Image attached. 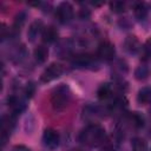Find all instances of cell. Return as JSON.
I'll list each match as a JSON object with an SVG mask.
<instances>
[{
    "instance_id": "6da1fadb",
    "label": "cell",
    "mask_w": 151,
    "mask_h": 151,
    "mask_svg": "<svg viewBox=\"0 0 151 151\" xmlns=\"http://www.w3.org/2000/svg\"><path fill=\"white\" fill-rule=\"evenodd\" d=\"M106 139L105 129L98 124L88 125L83 132L80 133V140L88 146H97L99 147L100 144Z\"/></svg>"
},
{
    "instance_id": "7a4b0ae2",
    "label": "cell",
    "mask_w": 151,
    "mask_h": 151,
    "mask_svg": "<svg viewBox=\"0 0 151 151\" xmlns=\"http://www.w3.org/2000/svg\"><path fill=\"white\" fill-rule=\"evenodd\" d=\"M70 99H71L70 87L66 84L58 85L52 91V94H51V104L53 110L57 112L65 110L70 103Z\"/></svg>"
},
{
    "instance_id": "3957f363",
    "label": "cell",
    "mask_w": 151,
    "mask_h": 151,
    "mask_svg": "<svg viewBox=\"0 0 151 151\" xmlns=\"http://www.w3.org/2000/svg\"><path fill=\"white\" fill-rule=\"evenodd\" d=\"M55 15L58 18V20L63 24H66L68 21L72 20L73 18V7L70 2H61L59 4V6L57 7L55 11Z\"/></svg>"
},
{
    "instance_id": "277c9868",
    "label": "cell",
    "mask_w": 151,
    "mask_h": 151,
    "mask_svg": "<svg viewBox=\"0 0 151 151\" xmlns=\"http://www.w3.org/2000/svg\"><path fill=\"white\" fill-rule=\"evenodd\" d=\"M61 73H63V67L59 64L53 63L45 68V71L41 73L40 79L42 83H50V81L59 78L61 76Z\"/></svg>"
},
{
    "instance_id": "5b68a950",
    "label": "cell",
    "mask_w": 151,
    "mask_h": 151,
    "mask_svg": "<svg viewBox=\"0 0 151 151\" xmlns=\"http://www.w3.org/2000/svg\"><path fill=\"white\" fill-rule=\"evenodd\" d=\"M116 54V48L114 45L110 41H103L99 46H98V57L103 60L110 61L114 58Z\"/></svg>"
},
{
    "instance_id": "8992f818",
    "label": "cell",
    "mask_w": 151,
    "mask_h": 151,
    "mask_svg": "<svg viewBox=\"0 0 151 151\" xmlns=\"http://www.w3.org/2000/svg\"><path fill=\"white\" fill-rule=\"evenodd\" d=\"M44 145L48 149H55L59 145V134L53 129H46L42 134Z\"/></svg>"
},
{
    "instance_id": "52a82bcc",
    "label": "cell",
    "mask_w": 151,
    "mask_h": 151,
    "mask_svg": "<svg viewBox=\"0 0 151 151\" xmlns=\"http://www.w3.org/2000/svg\"><path fill=\"white\" fill-rule=\"evenodd\" d=\"M140 42L137 39V37L134 35H129L125 40H124V50L129 53V54H137L140 51Z\"/></svg>"
},
{
    "instance_id": "ba28073f",
    "label": "cell",
    "mask_w": 151,
    "mask_h": 151,
    "mask_svg": "<svg viewBox=\"0 0 151 151\" xmlns=\"http://www.w3.org/2000/svg\"><path fill=\"white\" fill-rule=\"evenodd\" d=\"M42 31H44L42 21H41V20H38V19L34 20V21L29 25L28 31H27L28 40H29V41H34V40L38 38V35H39L40 33H42Z\"/></svg>"
},
{
    "instance_id": "9c48e42d",
    "label": "cell",
    "mask_w": 151,
    "mask_h": 151,
    "mask_svg": "<svg viewBox=\"0 0 151 151\" xmlns=\"http://www.w3.org/2000/svg\"><path fill=\"white\" fill-rule=\"evenodd\" d=\"M58 31L54 26H47L44 28L42 33H41V38H42V41L46 42V44H52L54 41L58 40Z\"/></svg>"
},
{
    "instance_id": "30bf717a",
    "label": "cell",
    "mask_w": 151,
    "mask_h": 151,
    "mask_svg": "<svg viewBox=\"0 0 151 151\" xmlns=\"http://www.w3.org/2000/svg\"><path fill=\"white\" fill-rule=\"evenodd\" d=\"M72 64L74 67H90L93 64V59L87 54H78L73 58Z\"/></svg>"
},
{
    "instance_id": "8fae6325",
    "label": "cell",
    "mask_w": 151,
    "mask_h": 151,
    "mask_svg": "<svg viewBox=\"0 0 151 151\" xmlns=\"http://www.w3.org/2000/svg\"><path fill=\"white\" fill-rule=\"evenodd\" d=\"M133 13L137 20H144L147 15V7L144 2H134L133 4Z\"/></svg>"
},
{
    "instance_id": "7c38bea8",
    "label": "cell",
    "mask_w": 151,
    "mask_h": 151,
    "mask_svg": "<svg viewBox=\"0 0 151 151\" xmlns=\"http://www.w3.org/2000/svg\"><path fill=\"white\" fill-rule=\"evenodd\" d=\"M47 57H48V50L46 46L39 45L34 50V59L38 64H44L47 60Z\"/></svg>"
},
{
    "instance_id": "4fadbf2b",
    "label": "cell",
    "mask_w": 151,
    "mask_h": 151,
    "mask_svg": "<svg viewBox=\"0 0 151 151\" xmlns=\"http://www.w3.org/2000/svg\"><path fill=\"white\" fill-rule=\"evenodd\" d=\"M137 100L139 104H147L151 101V87L149 86H145V87H142L138 92V96H137Z\"/></svg>"
},
{
    "instance_id": "5bb4252c",
    "label": "cell",
    "mask_w": 151,
    "mask_h": 151,
    "mask_svg": "<svg viewBox=\"0 0 151 151\" xmlns=\"http://www.w3.org/2000/svg\"><path fill=\"white\" fill-rule=\"evenodd\" d=\"M112 94V87L110 84L105 83V84H101L98 90H97V97L100 99V100H105L107 98H110Z\"/></svg>"
},
{
    "instance_id": "9a60e30c",
    "label": "cell",
    "mask_w": 151,
    "mask_h": 151,
    "mask_svg": "<svg viewBox=\"0 0 151 151\" xmlns=\"http://www.w3.org/2000/svg\"><path fill=\"white\" fill-rule=\"evenodd\" d=\"M118 140L112 139V138H107L100 144L99 146V151H116L118 147Z\"/></svg>"
},
{
    "instance_id": "2e32d148",
    "label": "cell",
    "mask_w": 151,
    "mask_h": 151,
    "mask_svg": "<svg viewBox=\"0 0 151 151\" xmlns=\"http://www.w3.org/2000/svg\"><path fill=\"white\" fill-rule=\"evenodd\" d=\"M150 74V68L146 65H139L134 71V78L137 80H145Z\"/></svg>"
},
{
    "instance_id": "e0dca14e",
    "label": "cell",
    "mask_w": 151,
    "mask_h": 151,
    "mask_svg": "<svg viewBox=\"0 0 151 151\" xmlns=\"http://www.w3.org/2000/svg\"><path fill=\"white\" fill-rule=\"evenodd\" d=\"M25 21H26V13H25V12L18 13L17 17H15V19H14L13 29H14L15 32H20V29H21V27L24 26Z\"/></svg>"
},
{
    "instance_id": "ac0fdd59",
    "label": "cell",
    "mask_w": 151,
    "mask_h": 151,
    "mask_svg": "<svg viewBox=\"0 0 151 151\" xmlns=\"http://www.w3.org/2000/svg\"><path fill=\"white\" fill-rule=\"evenodd\" d=\"M132 151H147V146L144 139L136 138L132 142Z\"/></svg>"
},
{
    "instance_id": "d6986e66",
    "label": "cell",
    "mask_w": 151,
    "mask_h": 151,
    "mask_svg": "<svg viewBox=\"0 0 151 151\" xmlns=\"http://www.w3.org/2000/svg\"><path fill=\"white\" fill-rule=\"evenodd\" d=\"M110 8L114 13H123L125 11V2H123V1H112V2H110Z\"/></svg>"
},
{
    "instance_id": "ffe728a7",
    "label": "cell",
    "mask_w": 151,
    "mask_h": 151,
    "mask_svg": "<svg viewBox=\"0 0 151 151\" xmlns=\"http://www.w3.org/2000/svg\"><path fill=\"white\" fill-rule=\"evenodd\" d=\"M130 122H131L132 125L136 126V127H140V126H143V124H144L143 117H142L139 113H137V112H133V113L130 116Z\"/></svg>"
},
{
    "instance_id": "44dd1931",
    "label": "cell",
    "mask_w": 151,
    "mask_h": 151,
    "mask_svg": "<svg viewBox=\"0 0 151 151\" xmlns=\"http://www.w3.org/2000/svg\"><path fill=\"white\" fill-rule=\"evenodd\" d=\"M143 55H144V60L151 58V38H149L143 47Z\"/></svg>"
},
{
    "instance_id": "7402d4cb",
    "label": "cell",
    "mask_w": 151,
    "mask_h": 151,
    "mask_svg": "<svg viewBox=\"0 0 151 151\" xmlns=\"http://www.w3.org/2000/svg\"><path fill=\"white\" fill-rule=\"evenodd\" d=\"M113 70H114V71L119 70V76H122L123 73H126V71H127V66H126V64H125L123 60H119V61L117 63V65L114 66Z\"/></svg>"
},
{
    "instance_id": "603a6c76",
    "label": "cell",
    "mask_w": 151,
    "mask_h": 151,
    "mask_svg": "<svg viewBox=\"0 0 151 151\" xmlns=\"http://www.w3.org/2000/svg\"><path fill=\"white\" fill-rule=\"evenodd\" d=\"M34 91H35V86L33 83H28L26 85V88H25V94L27 98H31L33 94H34Z\"/></svg>"
},
{
    "instance_id": "cb8c5ba5",
    "label": "cell",
    "mask_w": 151,
    "mask_h": 151,
    "mask_svg": "<svg viewBox=\"0 0 151 151\" xmlns=\"http://www.w3.org/2000/svg\"><path fill=\"white\" fill-rule=\"evenodd\" d=\"M13 151H31V150L25 145H17L13 147Z\"/></svg>"
},
{
    "instance_id": "d4e9b609",
    "label": "cell",
    "mask_w": 151,
    "mask_h": 151,
    "mask_svg": "<svg viewBox=\"0 0 151 151\" xmlns=\"http://www.w3.org/2000/svg\"><path fill=\"white\" fill-rule=\"evenodd\" d=\"M80 15H81L83 18H87V17L90 15V12H88L87 9H81V11H80Z\"/></svg>"
},
{
    "instance_id": "484cf974",
    "label": "cell",
    "mask_w": 151,
    "mask_h": 151,
    "mask_svg": "<svg viewBox=\"0 0 151 151\" xmlns=\"http://www.w3.org/2000/svg\"><path fill=\"white\" fill-rule=\"evenodd\" d=\"M74 151H83V150H79V149H77V150H74Z\"/></svg>"
},
{
    "instance_id": "4316f807",
    "label": "cell",
    "mask_w": 151,
    "mask_h": 151,
    "mask_svg": "<svg viewBox=\"0 0 151 151\" xmlns=\"http://www.w3.org/2000/svg\"><path fill=\"white\" fill-rule=\"evenodd\" d=\"M150 7H151V4H150Z\"/></svg>"
}]
</instances>
